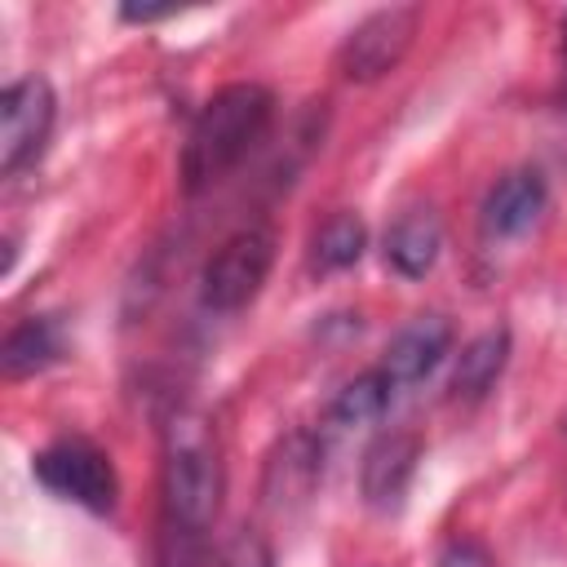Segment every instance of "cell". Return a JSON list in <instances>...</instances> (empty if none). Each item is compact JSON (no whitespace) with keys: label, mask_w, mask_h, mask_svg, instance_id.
Returning <instances> with one entry per match:
<instances>
[{"label":"cell","mask_w":567,"mask_h":567,"mask_svg":"<svg viewBox=\"0 0 567 567\" xmlns=\"http://www.w3.org/2000/svg\"><path fill=\"white\" fill-rule=\"evenodd\" d=\"M53 115H58V102L44 75L13 80L0 93V173H18L44 151Z\"/></svg>","instance_id":"8992f818"},{"label":"cell","mask_w":567,"mask_h":567,"mask_svg":"<svg viewBox=\"0 0 567 567\" xmlns=\"http://www.w3.org/2000/svg\"><path fill=\"white\" fill-rule=\"evenodd\" d=\"M217 567H275V558H270V545L257 532H239L226 545V554H221Z\"/></svg>","instance_id":"2e32d148"},{"label":"cell","mask_w":567,"mask_h":567,"mask_svg":"<svg viewBox=\"0 0 567 567\" xmlns=\"http://www.w3.org/2000/svg\"><path fill=\"white\" fill-rule=\"evenodd\" d=\"M363 248H368V230H363V221L354 213L328 217L319 226V235H315V261L323 270H350L363 257Z\"/></svg>","instance_id":"9a60e30c"},{"label":"cell","mask_w":567,"mask_h":567,"mask_svg":"<svg viewBox=\"0 0 567 567\" xmlns=\"http://www.w3.org/2000/svg\"><path fill=\"white\" fill-rule=\"evenodd\" d=\"M434 567H492V554H487L478 540L456 536V540H447V545L439 549V563H434Z\"/></svg>","instance_id":"e0dca14e"},{"label":"cell","mask_w":567,"mask_h":567,"mask_svg":"<svg viewBox=\"0 0 567 567\" xmlns=\"http://www.w3.org/2000/svg\"><path fill=\"white\" fill-rule=\"evenodd\" d=\"M545 199H549L545 177L536 168H514V173H505L487 190V199H483V230L492 239H514V235H523V230H532L540 221Z\"/></svg>","instance_id":"9c48e42d"},{"label":"cell","mask_w":567,"mask_h":567,"mask_svg":"<svg viewBox=\"0 0 567 567\" xmlns=\"http://www.w3.org/2000/svg\"><path fill=\"white\" fill-rule=\"evenodd\" d=\"M421 27V9L416 4H385L372 9L363 22H354V31L341 40L337 66L346 80L354 84H372L385 71H394L403 62V53L412 49V35Z\"/></svg>","instance_id":"5b68a950"},{"label":"cell","mask_w":567,"mask_h":567,"mask_svg":"<svg viewBox=\"0 0 567 567\" xmlns=\"http://www.w3.org/2000/svg\"><path fill=\"white\" fill-rule=\"evenodd\" d=\"M505 363H509V328H505V323L483 328V332H478L474 341H465L461 354H456V368H452V381H447L452 399L478 403V399L501 381Z\"/></svg>","instance_id":"30bf717a"},{"label":"cell","mask_w":567,"mask_h":567,"mask_svg":"<svg viewBox=\"0 0 567 567\" xmlns=\"http://www.w3.org/2000/svg\"><path fill=\"white\" fill-rule=\"evenodd\" d=\"M323 461V443L310 439V434H292L279 443V452L270 456L266 465V501L270 505H292V501H306L319 483V465Z\"/></svg>","instance_id":"7c38bea8"},{"label":"cell","mask_w":567,"mask_h":567,"mask_svg":"<svg viewBox=\"0 0 567 567\" xmlns=\"http://www.w3.org/2000/svg\"><path fill=\"white\" fill-rule=\"evenodd\" d=\"M390 377L381 368L372 372H359L354 381H346L337 390V399L328 403V416H323V434H350V430H363V425H377L390 408Z\"/></svg>","instance_id":"4fadbf2b"},{"label":"cell","mask_w":567,"mask_h":567,"mask_svg":"<svg viewBox=\"0 0 567 567\" xmlns=\"http://www.w3.org/2000/svg\"><path fill=\"white\" fill-rule=\"evenodd\" d=\"M416 461H421V439L416 434H408V430L381 434L363 452V470H359L363 501L372 509H399L403 505V492H408V483L416 474Z\"/></svg>","instance_id":"ba28073f"},{"label":"cell","mask_w":567,"mask_h":567,"mask_svg":"<svg viewBox=\"0 0 567 567\" xmlns=\"http://www.w3.org/2000/svg\"><path fill=\"white\" fill-rule=\"evenodd\" d=\"M58 354H62V332H58V323L44 319V315H31V319H22L18 328H9V337H4V346H0V368H4L9 381H22V377L49 368Z\"/></svg>","instance_id":"5bb4252c"},{"label":"cell","mask_w":567,"mask_h":567,"mask_svg":"<svg viewBox=\"0 0 567 567\" xmlns=\"http://www.w3.org/2000/svg\"><path fill=\"white\" fill-rule=\"evenodd\" d=\"M221 492H226V465L213 421L195 408H177L164 425L159 527L204 536L221 514Z\"/></svg>","instance_id":"6da1fadb"},{"label":"cell","mask_w":567,"mask_h":567,"mask_svg":"<svg viewBox=\"0 0 567 567\" xmlns=\"http://www.w3.org/2000/svg\"><path fill=\"white\" fill-rule=\"evenodd\" d=\"M168 13H177V9H173V4H124V9H120L124 22H159V18H168Z\"/></svg>","instance_id":"ac0fdd59"},{"label":"cell","mask_w":567,"mask_h":567,"mask_svg":"<svg viewBox=\"0 0 567 567\" xmlns=\"http://www.w3.org/2000/svg\"><path fill=\"white\" fill-rule=\"evenodd\" d=\"M443 252V226L430 208H412L403 213L390 230H385V261L403 275V279H421L434 270Z\"/></svg>","instance_id":"8fae6325"},{"label":"cell","mask_w":567,"mask_h":567,"mask_svg":"<svg viewBox=\"0 0 567 567\" xmlns=\"http://www.w3.org/2000/svg\"><path fill=\"white\" fill-rule=\"evenodd\" d=\"M452 350V323L443 319V315H416L412 323H403L394 337H390V346H385V359L377 363L385 377H390V385L399 390V385H416L421 377H430L439 363H443V354Z\"/></svg>","instance_id":"52a82bcc"},{"label":"cell","mask_w":567,"mask_h":567,"mask_svg":"<svg viewBox=\"0 0 567 567\" xmlns=\"http://www.w3.org/2000/svg\"><path fill=\"white\" fill-rule=\"evenodd\" d=\"M270 120H275V97L266 84L244 80V84L217 89L199 106V115L182 142V190L199 195V190L217 186L266 137Z\"/></svg>","instance_id":"7a4b0ae2"},{"label":"cell","mask_w":567,"mask_h":567,"mask_svg":"<svg viewBox=\"0 0 567 567\" xmlns=\"http://www.w3.org/2000/svg\"><path fill=\"white\" fill-rule=\"evenodd\" d=\"M35 478L53 496H62V501H71V505H80L89 514H111L115 509V496H120V478H115L111 456L102 447L84 443V439H58V443H49L35 456Z\"/></svg>","instance_id":"277c9868"},{"label":"cell","mask_w":567,"mask_h":567,"mask_svg":"<svg viewBox=\"0 0 567 567\" xmlns=\"http://www.w3.org/2000/svg\"><path fill=\"white\" fill-rule=\"evenodd\" d=\"M270 266H275V230L270 226H244V230L226 235L213 248V257L204 261L199 301L217 315H235L261 292Z\"/></svg>","instance_id":"3957f363"}]
</instances>
